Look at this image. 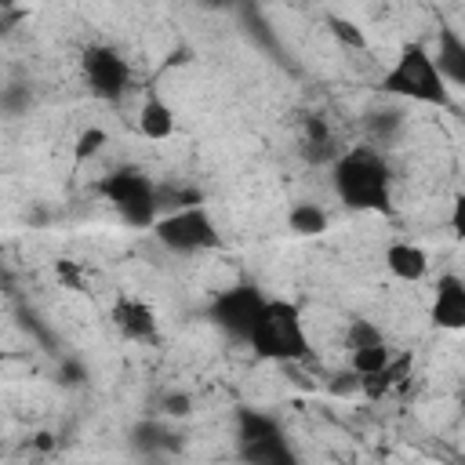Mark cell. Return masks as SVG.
Segmentation results:
<instances>
[{"instance_id":"obj_1","label":"cell","mask_w":465,"mask_h":465,"mask_svg":"<svg viewBox=\"0 0 465 465\" xmlns=\"http://www.w3.org/2000/svg\"><path fill=\"white\" fill-rule=\"evenodd\" d=\"M331 185L349 211H392V171L378 149H341L331 163Z\"/></svg>"},{"instance_id":"obj_2","label":"cell","mask_w":465,"mask_h":465,"mask_svg":"<svg viewBox=\"0 0 465 465\" xmlns=\"http://www.w3.org/2000/svg\"><path fill=\"white\" fill-rule=\"evenodd\" d=\"M378 94L389 98H403V102H418V105H436V109H450L454 94L447 87V80L440 76L432 51L421 40H407L392 65L378 76Z\"/></svg>"},{"instance_id":"obj_3","label":"cell","mask_w":465,"mask_h":465,"mask_svg":"<svg viewBox=\"0 0 465 465\" xmlns=\"http://www.w3.org/2000/svg\"><path fill=\"white\" fill-rule=\"evenodd\" d=\"M247 349L258 360H269V363H302V360H309L312 341H309L302 309L287 298H265V305H262V312L251 327Z\"/></svg>"},{"instance_id":"obj_4","label":"cell","mask_w":465,"mask_h":465,"mask_svg":"<svg viewBox=\"0 0 465 465\" xmlns=\"http://www.w3.org/2000/svg\"><path fill=\"white\" fill-rule=\"evenodd\" d=\"M94 193L120 214L124 225L131 229H153V222L160 218L156 207V182L153 174H145L142 167H116L109 174H102L94 182Z\"/></svg>"},{"instance_id":"obj_5","label":"cell","mask_w":465,"mask_h":465,"mask_svg":"<svg viewBox=\"0 0 465 465\" xmlns=\"http://www.w3.org/2000/svg\"><path fill=\"white\" fill-rule=\"evenodd\" d=\"M153 236L171 254H203V251H218L222 247V232H218V225H214V218H211V211L203 203L160 214L153 222Z\"/></svg>"},{"instance_id":"obj_6","label":"cell","mask_w":465,"mask_h":465,"mask_svg":"<svg viewBox=\"0 0 465 465\" xmlns=\"http://www.w3.org/2000/svg\"><path fill=\"white\" fill-rule=\"evenodd\" d=\"M265 298H269V294H265L258 283L240 280V283H232V287H225V291H218V294L211 298V305H207V320H211L225 338L247 345L251 327H254V320H258Z\"/></svg>"},{"instance_id":"obj_7","label":"cell","mask_w":465,"mask_h":465,"mask_svg":"<svg viewBox=\"0 0 465 465\" xmlns=\"http://www.w3.org/2000/svg\"><path fill=\"white\" fill-rule=\"evenodd\" d=\"M80 73L87 91L98 102H120L131 87V62L113 47V44H87L80 54Z\"/></svg>"},{"instance_id":"obj_8","label":"cell","mask_w":465,"mask_h":465,"mask_svg":"<svg viewBox=\"0 0 465 465\" xmlns=\"http://www.w3.org/2000/svg\"><path fill=\"white\" fill-rule=\"evenodd\" d=\"M109 320L113 327L127 338V341H138V345H156L160 341V316L149 302L134 298V294H120L109 309Z\"/></svg>"},{"instance_id":"obj_9","label":"cell","mask_w":465,"mask_h":465,"mask_svg":"<svg viewBox=\"0 0 465 465\" xmlns=\"http://www.w3.org/2000/svg\"><path fill=\"white\" fill-rule=\"evenodd\" d=\"M429 320L440 331H465V280L458 272H443L436 280V294L429 305Z\"/></svg>"},{"instance_id":"obj_10","label":"cell","mask_w":465,"mask_h":465,"mask_svg":"<svg viewBox=\"0 0 465 465\" xmlns=\"http://www.w3.org/2000/svg\"><path fill=\"white\" fill-rule=\"evenodd\" d=\"M385 269L400 283H418L429 276V254H425V247H418L411 240H392L385 247Z\"/></svg>"},{"instance_id":"obj_11","label":"cell","mask_w":465,"mask_h":465,"mask_svg":"<svg viewBox=\"0 0 465 465\" xmlns=\"http://www.w3.org/2000/svg\"><path fill=\"white\" fill-rule=\"evenodd\" d=\"M432 62H436V69L450 91L465 84V40L454 29H440V44L432 51Z\"/></svg>"},{"instance_id":"obj_12","label":"cell","mask_w":465,"mask_h":465,"mask_svg":"<svg viewBox=\"0 0 465 465\" xmlns=\"http://www.w3.org/2000/svg\"><path fill=\"white\" fill-rule=\"evenodd\" d=\"M407 374H411V356L403 352V356H392L381 371L360 374V378H356V392H363L367 400H385L392 389H400V385L407 381Z\"/></svg>"},{"instance_id":"obj_13","label":"cell","mask_w":465,"mask_h":465,"mask_svg":"<svg viewBox=\"0 0 465 465\" xmlns=\"http://www.w3.org/2000/svg\"><path fill=\"white\" fill-rule=\"evenodd\" d=\"M174 127H178L174 109L160 94H145L142 109H138V134L149 138V142H167L174 134Z\"/></svg>"},{"instance_id":"obj_14","label":"cell","mask_w":465,"mask_h":465,"mask_svg":"<svg viewBox=\"0 0 465 465\" xmlns=\"http://www.w3.org/2000/svg\"><path fill=\"white\" fill-rule=\"evenodd\" d=\"M280 421L265 411H254V407H240L236 411V443L247 447V443H258V440H269V436H280Z\"/></svg>"},{"instance_id":"obj_15","label":"cell","mask_w":465,"mask_h":465,"mask_svg":"<svg viewBox=\"0 0 465 465\" xmlns=\"http://www.w3.org/2000/svg\"><path fill=\"white\" fill-rule=\"evenodd\" d=\"M240 458H243L247 465H298V458H294V450H291V443H287L283 432L240 447Z\"/></svg>"},{"instance_id":"obj_16","label":"cell","mask_w":465,"mask_h":465,"mask_svg":"<svg viewBox=\"0 0 465 465\" xmlns=\"http://www.w3.org/2000/svg\"><path fill=\"white\" fill-rule=\"evenodd\" d=\"M302 149H305V156H309L312 163H334V156L341 153V149H334V138H331V131H327V124H323L320 116H309V120H305Z\"/></svg>"},{"instance_id":"obj_17","label":"cell","mask_w":465,"mask_h":465,"mask_svg":"<svg viewBox=\"0 0 465 465\" xmlns=\"http://www.w3.org/2000/svg\"><path fill=\"white\" fill-rule=\"evenodd\" d=\"M287 225L298 236H320L327 229V211L320 203H294L287 211Z\"/></svg>"},{"instance_id":"obj_18","label":"cell","mask_w":465,"mask_h":465,"mask_svg":"<svg viewBox=\"0 0 465 465\" xmlns=\"http://www.w3.org/2000/svg\"><path fill=\"white\" fill-rule=\"evenodd\" d=\"M389 360H392V349H389L385 341L367 345V349H352V352H349V367H352L356 378H360V374H374V371H381Z\"/></svg>"},{"instance_id":"obj_19","label":"cell","mask_w":465,"mask_h":465,"mask_svg":"<svg viewBox=\"0 0 465 465\" xmlns=\"http://www.w3.org/2000/svg\"><path fill=\"white\" fill-rule=\"evenodd\" d=\"M105 142H109V134H105L102 127H87V131H80V134H76V149H73L76 163H84V160L98 156V153L105 149Z\"/></svg>"},{"instance_id":"obj_20","label":"cell","mask_w":465,"mask_h":465,"mask_svg":"<svg viewBox=\"0 0 465 465\" xmlns=\"http://www.w3.org/2000/svg\"><path fill=\"white\" fill-rule=\"evenodd\" d=\"M345 341H349V352H352V349H367V345L385 341V334H381L371 320H352L349 331H345Z\"/></svg>"},{"instance_id":"obj_21","label":"cell","mask_w":465,"mask_h":465,"mask_svg":"<svg viewBox=\"0 0 465 465\" xmlns=\"http://www.w3.org/2000/svg\"><path fill=\"white\" fill-rule=\"evenodd\" d=\"M327 25H331V33L345 44V47H356V51H367V36H363V29L356 25V22H349V18H338V15H331L327 18Z\"/></svg>"},{"instance_id":"obj_22","label":"cell","mask_w":465,"mask_h":465,"mask_svg":"<svg viewBox=\"0 0 465 465\" xmlns=\"http://www.w3.org/2000/svg\"><path fill=\"white\" fill-rule=\"evenodd\" d=\"M163 411H167V414H185V411H189V400H185L182 392H178V396H167V407H163Z\"/></svg>"},{"instance_id":"obj_23","label":"cell","mask_w":465,"mask_h":465,"mask_svg":"<svg viewBox=\"0 0 465 465\" xmlns=\"http://www.w3.org/2000/svg\"><path fill=\"white\" fill-rule=\"evenodd\" d=\"M4 360H7V352H4V349H0V371H4Z\"/></svg>"},{"instance_id":"obj_24","label":"cell","mask_w":465,"mask_h":465,"mask_svg":"<svg viewBox=\"0 0 465 465\" xmlns=\"http://www.w3.org/2000/svg\"><path fill=\"white\" fill-rule=\"evenodd\" d=\"M0 29H4V18H0Z\"/></svg>"}]
</instances>
